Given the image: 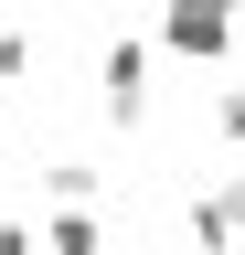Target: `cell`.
Instances as JSON below:
<instances>
[{
	"instance_id": "6da1fadb",
	"label": "cell",
	"mask_w": 245,
	"mask_h": 255,
	"mask_svg": "<svg viewBox=\"0 0 245 255\" xmlns=\"http://www.w3.org/2000/svg\"><path fill=\"white\" fill-rule=\"evenodd\" d=\"M149 64H160V43H139V32H117V43H107V64H96V117L117 128V138H128V128L149 117Z\"/></svg>"
},
{
	"instance_id": "7a4b0ae2",
	"label": "cell",
	"mask_w": 245,
	"mask_h": 255,
	"mask_svg": "<svg viewBox=\"0 0 245 255\" xmlns=\"http://www.w3.org/2000/svg\"><path fill=\"white\" fill-rule=\"evenodd\" d=\"M235 21H245V11H224V0H160V53L224 64V53H235Z\"/></svg>"
},
{
	"instance_id": "3957f363",
	"label": "cell",
	"mask_w": 245,
	"mask_h": 255,
	"mask_svg": "<svg viewBox=\"0 0 245 255\" xmlns=\"http://www.w3.org/2000/svg\"><path fill=\"white\" fill-rule=\"evenodd\" d=\"M43 255H107V223H96V202H53V223L32 234Z\"/></svg>"
},
{
	"instance_id": "277c9868",
	"label": "cell",
	"mask_w": 245,
	"mask_h": 255,
	"mask_svg": "<svg viewBox=\"0 0 245 255\" xmlns=\"http://www.w3.org/2000/svg\"><path fill=\"white\" fill-rule=\"evenodd\" d=\"M181 234H192V255H224V245H235L224 213H213V191H192V202H181Z\"/></svg>"
},
{
	"instance_id": "5b68a950",
	"label": "cell",
	"mask_w": 245,
	"mask_h": 255,
	"mask_svg": "<svg viewBox=\"0 0 245 255\" xmlns=\"http://www.w3.org/2000/svg\"><path fill=\"white\" fill-rule=\"evenodd\" d=\"M43 202H96V159H53V170H43Z\"/></svg>"
},
{
	"instance_id": "8992f818",
	"label": "cell",
	"mask_w": 245,
	"mask_h": 255,
	"mask_svg": "<svg viewBox=\"0 0 245 255\" xmlns=\"http://www.w3.org/2000/svg\"><path fill=\"white\" fill-rule=\"evenodd\" d=\"M203 191H213V213H224V234H245V170H213Z\"/></svg>"
},
{
	"instance_id": "52a82bcc",
	"label": "cell",
	"mask_w": 245,
	"mask_h": 255,
	"mask_svg": "<svg viewBox=\"0 0 245 255\" xmlns=\"http://www.w3.org/2000/svg\"><path fill=\"white\" fill-rule=\"evenodd\" d=\"M21 75H32V32H21V21H0V85H21Z\"/></svg>"
},
{
	"instance_id": "ba28073f",
	"label": "cell",
	"mask_w": 245,
	"mask_h": 255,
	"mask_svg": "<svg viewBox=\"0 0 245 255\" xmlns=\"http://www.w3.org/2000/svg\"><path fill=\"white\" fill-rule=\"evenodd\" d=\"M213 138H235V149H245V85H224V96H213Z\"/></svg>"
},
{
	"instance_id": "9c48e42d",
	"label": "cell",
	"mask_w": 245,
	"mask_h": 255,
	"mask_svg": "<svg viewBox=\"0 0 245 255\" xmlns=\"http://www.w3.org/2000/svg\"><path fill=\"white\" fill-rule=\"evenodd\" d=\"M0 255H32V223H0Z\"/></svg>"
},
{
	"instance_id": "30bf717a",
	"label": "cell",
	"mask_w": 245,
	"mask_h": 255,
	"mask_svg": "<svg viewBox=\"0 0 245 255\" xmlns=\"http://www.w3.org/2000/svg\"><path fill=\"white\" fill-rule=\"evenodd\" d=\"M224 11H245V0H224Z\"/></svg>"
},
{
	"instance_id": "8fae6325",
	"label": "cell",
	"mask_w": 245,
	"mask_h": 255,
	"mask_svg": "<svg viewBox=\"0 0 245 255\" xmlns=\"http://www.w3.org/2000/svg\"><path fill=\"white\" fill-rule=\"evenodd\" d=\"M32 255H43V245H32Z\"/></svg>"
}]
</instances>
